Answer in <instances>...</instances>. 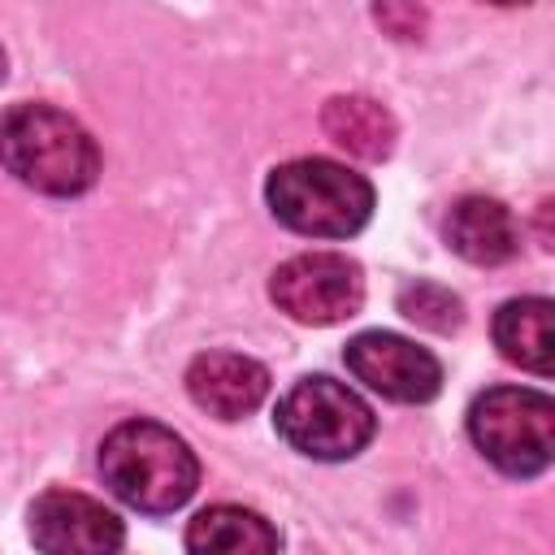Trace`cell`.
<instances>
[{"label": "cell", "mask_w": 555, "mask_h": 555, "mask_svg": "<svg viewBox=\"0 0 555 555\" xmlns=\"http://www.w3.org/2000/svg\"><path fill=\"white\" fill-rule=\"evenodd\" d=\"M100 473L104 486L134 512L169 516L178 512L199 486L195 451L156 421H121L100 442Z\"/></svg>", "instance_id": "6da1fadb"}, {"label": "cell", "mask_w": 555, "mask_h": 555, "mask_svg": "<svg viewBox=\"0 0 555 555\" xmlns=\"http://www.w3.org/2000/svg\"><path fill=\"white\" fill-rule=\"evenodd\" d=\"M0 165L43 195H82L100 173V147L69 113L13 104L0 117Z\"/></svg>", "instance_id": "7a4b0ae2"}, {"label": "cell", "mask_w": 555, "mask_h": 555, "mask_svg": "<svg viewBox=\"0 0 555 555\" xmlns=\"http://www.w3.org/2000/svg\"><path fill=\"white\" fill-rule=\"evenodd\" d=\"M264 199L273 217L308 238H351L373 217L369 178L325 156H299L269 173Z\"/></svg>", "instance_id": "3957f363"}, {"label": "cell", "mask_w": 555, "mask_h": 555, "mask_svg": "<svg viewBox=\"0 0 555 555\" xmlns=\"http://www.w3.org/2000/svg\"><path fill=\"white\" fill-rule=\"evenodd\" d=\"M473 447L507 477H538L555 455V403L529 386H490L468 408Z\"/></svg>", "instance_id": "277c9868"}, {"label": "cell", "mask_w": 555, "mask_h": 555, "mask_svg": "<svg viewBox=\"0 0 555 555\" xmlns=\"http://www.w3.org/2000/svg\"><path fill=\"white\" fill-rule=\"evenodd\" d=\"M273 425H278V434L299 455L325 460V464L360 455L369 447L373 429H377L373 408L356 390L334 382V377H304V382H295L278 399Z\"/></svg>", "instance_id": "5b68a950"}, {"label": "cell", "mask_w": 555, "mask_h": 555, "mask_svg": "<svg viewBox=\"0 0 555 555\" xmlns=\"http://www.w3.org/2000/svg\"><path fill=\"white\" fill-rule=\"evenodd\" d=\"M269 295L286 317L304 325H334L360 312L364 278H360V264L338 251H304L278 264Z\"/></svg>", "instance_id": "8992f818"}, {"label": "cell", "mask_w": 555, "mask_h": 555, "mask_svg": "<svg viewBox=\"0 0 555 555\" xmlns=\"http://www.w3.org/2000/svg\"><path fill=\"white\" fill-rule=\"evenodd\" d=\"M343 360L356 373V382H364L369 390H377L382 399H395V403H429L442 390V364L425 347H416L390 330L356 334L347 343Z\"/></svg>", "instance_id": "52a82bcc"}, {"label": "cell", "mask_w": 555, "mask_h": 555, "mask_svg": "<svg viewBox=\"0 0 555 555\" xmlns=\"http://www.w3.org/2000/svg\"><path fill=\"white\" fill-rule=\"evenodd\" d=\"M26 529L43 555H117L126 542L117 512L78 490H43L26 512Z\"/></svg>", "instance_id": "ba28073f"}, {"label": "cell", "mask_w": 555, "mask_h": 555, "mask_svg": "<svg viewBox=\"0 0 555 555\" xmlns=\"http://www.w3.org/2000/svg\"><path fill=\"white\" fill-rule=\"evenodd\" d=\"M186 395L217 421H238L256 412L269 395V369L238 351H204L186 369Z\"/></svg>", "instance_id": "9c48e42d"}, {"label": "cell", "mask_w": 555, "mask_h": 555, "mask_svg": "<svg viewBox=\"0 0 555 555\" xmlns=\"http://www.w3.org/2000/svg\"><path fill=\"white\" fill-rule=\"evenodd\" d=\"M447 243L468 264H503L516 256L520 234H516V217L499 199L464 195L447 212Z\"/></svg>", "instance_id": "30bf717a"}, {"label": "cell", "mask_w": 555, "mask_h": 555, "mask_svg": "<svg viewBox=\"0 0 555 555\" xmlns=\"http://www.w3.org/2000/svg\"><path fill=\"white\" fill-rule=\"evenodd\" d=\"M551 299L542 295H520L507 299L494 312V347L503 351V360L551 377L555 373V330H551Z\"/></svg>", "instance_id": "8fae6325"}, {"label": "cell", "mask_w": 555, "mask_h": 555, "mask_svg": "<svg viewBox=\"0 0 555 555\" xmlns=\"http://www.w3.org/2000/svg\"><path fill=\"white\" fill-rule=\"evenodd\" d=\"M186 555H278V529L251 507L217 503L186 525Z\"/></svg>", "instance_id": "7c38bea8"}, {"label": "cell", "mask_w": 555, "mask_h": 555, "mask_svg": "<svg viewBox=\"0 0 555 555\" xmlns=\"http://www.w3.org/2000/svg\"><path fill=\"white\" fill-rule=\"evenodd\" d=\"M321 126L343 152H351L360 160H386L390 147H395V134H399L390 108H382L369 95H334V100H325Z\"/></svg>", "instance_id": "4fadbf2b"}, {"label": "cell", "mask_w": 555, "mask_h": 555, "mask_svg": "<svg viewBox=\"0 0 555 555\" xmlns=\"http://www.w3.org/2000/svg\"><path fill=\"white\" fill-rule=\"evenodd\" d=\"M399 312H403L408 321L434 330V334H451V330L464 321L460 299H455L447 286H438V282H412V286H403V291H399Z\"/></svg>", "instance_id": "5bb4252c"}, {"label": "cell", "mask_w": 555, "mask_h": 555, "mask_svg": "<svg viewBox=\"0 0 555 555\" xmlns=\"http://www.w3.org/2000/svg\"><path fill=\"white\" fill-rule=\"evenodd\" d=\"M373 17L395 35V39H421L425 30V13L416 4H377Z\"/></svg>", "instance_id": "9a60e30c"}, {"label": "cell", "mask_w": 555, "mask_h": 555, "mask_svg": "<svg viewBox=\"0 0 555 555\" xmlns=\"http://www.w3.org/2000/svg\"><path fill=\"white\" fill-rule=\"evenodd\" d=\"M0 82H4V52H0Z\"/></svg>", "instance_id": "2e32d148"}]
</instances>
